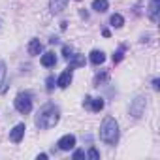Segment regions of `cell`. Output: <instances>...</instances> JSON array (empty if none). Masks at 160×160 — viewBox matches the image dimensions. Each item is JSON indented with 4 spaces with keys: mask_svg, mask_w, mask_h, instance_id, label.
Wrapping results in <instances>:
<instances>
[{
    "mask_svg": "<svg viewBox=\"0 0 160 160\" xmlns=\"http://www.w3.org/2000/svg\"><path fill=\"white\" fill-rule=\"evenodd\" d=\"M58 119H60V109H58L55 104L47 102L45 106L40 108V111H38L34 122H36V126H38L40 130H49V128L57 126Z\"/></svg>",
    "mask_w": 160,
    "mask_h": 160,
    "instance_id": "1",
    "label": "cell"
},
{
    "mask_svg": "<svg viewBox=\"0 0 160 160\" xmlns=\"http://www.w3.org/2000/svg\"><path fill=\"white\" fill-rule=\"evenodd\" d=\"M100 139L108 145H115L119 141V122L111 115L104 117V121L100 124Z\"/></svg>",
    "mask_w": 160,
    "mask_h": 160,
    "instance_id": "2",
    "label": "cell"
},
{
    "mask_svg": "<svg viewBox=\"0 0 160 160\" xmlns=\"http://www.w3.org/2000/svg\"><path fill=\"white\" fill-rule=\"evenodd\" d=\"M13 104H15V109L19 113L28 115L32 111V94L30 92H21V94H17V98L13 100Z\"/></svg>",
    "mask_w": 160,
    "mask_h": 160,
    "instance_id": "3",
    "label": "cell"
},
{
    "mask_svg": "<svg viewBox=\"0 0 160 160\" xmlns=\"http://www.w3.org/2000/svg\"><path fill=\"white\" fill-rule=\"evenodd\" d=\"M145 111V96H136L130 104V115L134 119H139Z\"/></svg>",
    "mask_w": 160,
    "mask_h": 160,
    "instance_id": "4",
    "label": "cell"
},
{
    "mask_svg": "<svg viewBox=\"0 0 160 160\" xmlns=\"http://www.w3.org/2000/svg\"><path fill=\"white\" fill-rule=\"evenodd\" d=\"M25 130H27L25 122L15 124V126L10 130V141H12V143H19V141L23 139V136H25Z\"/></svg>",
    "mask_w": 160,
    "mask_h": 160,
    "instance_id": "5",
    "label": "cell"
},
{
    "mask_svg": "<svg viewBox=\"0 0 160 160\" xmlns=\"http://www.w3.org/2000/svg\"><path fill=\"white\" fill-rule=\"evenodd\" d=\"M57 145H58L60 151H70V149L75 147V136H73V134H66V136H62V138L57 141Z\"/></svg>",
    "mask_w": 160,
    "mask_h": 160,
    "instance_id": "6",
    "label": "cell"
},
{
    "mask_svg": "<svg viewBox=\"0 0 160 160\" xmlns=\"http://www.w3.org/2000/svg\"><path fill=\"white\" fill-rule=\"evenodd\" d=\"M68 2H70V0H49V10H51V13L57 15V13L64 12L66 6H68Z\"/></svg>",
    "mask_w": 160,
    "mask_h": 160,
    "instance_id": "7",
    "label": "cell"
},
{
    "mask_svg": "<svg viewBox=\"0 0 160 160\" xmlns=\"http://www.w3.org/2000/svg\"><path fill=\"white\" fill-rule=\"evenodd\" d=\"M70 62H68V70H75V68H81V66H85V57L83 55H79V53H75V55H72L70 58H68Z\"/></svg>",
    "mask_w": 160,
    "mask_h": 160,
    "instance_id": "8",
    "label": "cell"
},
{
    "mask_svg": "<svg viewBox=\"0 0 160 160\" xmlns=\"http://www.w3.org/2000/svg\"><path fill=\"white\" fill-rule=\"evenodd\" d=\"M70 83H72V70H68V68H66V70H64V72L58 75V79H57V85H58L60 89H66Z\"/></svg>",
    "mask_w": 160,
    "mask_h": 160,
    "instance_id": "9",
    "label": "cell"
},
{
    "mask_svg": "<svg viewBox=\"0 0 160 160\" xmlns=\"http://www.w3.org/2000/svg\"><path fill=\"white\" fill-rule=\"evenodd\" d=\"M27 51H28V55L36 57V55H42L43 45H42V42H40V40H30V42H28V45H27Z\"/></svg>",
    "mask_w": 160,
    "mask_h": 160,
    "instance_id": "10",
    "label": "cell"
},
{
    "mask_svg": "<svg viewBox=\"0 0 160 160\" xmlns=\"http://www.w3.org/2000/svg\"><path fill=\"white\" fill-rule=\"evenodd\" d=\"M158 8H160V0H151V2H149L147 13H149V19H151L152 23L158 21Z\"/></svg>",
    "mask_w": 160,
    "mask_h": 160,
    "instance_id": "11",
    "label": "cell"
},
{
    "mask_svg": "<svg viewBox=\"0 0 160 160\" xmlns=\"http://www.w3.org/2000/svg\"><path fill=\"white\" fill-rule=\"evenodd\" d=\"M91 62L94 64V66H100V64H104V60H106V53L104 51H98V49H94V51H91Z\"/></svg>",
    "mask_w": 160,
    "mask_h": 160,
    "instance_id": "12",
    "label": "cell"
},
{
    "mask_svg": "<svg viewBox=\"0 0 160 160\" xmlns=\"http://www.w3.org/2000/svg\"><path fill=\"white\" fill-rule=\"evenodd\" d=\"M55 64H57V57H55V53H53V51H49V53H43V55H42V66L51 68V66H55Z\"/></svg>",
    "mask_w": 160,
    "mask_h": 160,
    "instance_id": "13",
    "label": "cell"
},
{
    "mask_svg": "<svg viewBox=\"0 0 160 160\" xmlns=\"http://www.w3.org/2000/svg\"><path fill=\"white\" fill-rule=\"evenodd\" d=\"M108 8H109V2H108V0H92V10H94V12L104 13V12H108Z\"/></svg>",
    "mask_w": 160,
    "mask_h": 160,
    "instance_id": "14",
    "label": "cell"
},
{
    "mask_svg": "<svg viewBox=\"0 0 160 160\" xmlns=\"http://www.w3.org/2000/svg\"><path fill=\"white\" fill-rule=\"evenodd\" d=\"M109 23H111V27H115V28H121V27L124 25V17H122L121 13H113V15L109 17Z\"/></svg>",
    "mask_w": 160,
    "mask_h": 160,
    "instance_id": "15",
    "label": "cell"
},
{
    "mask_svg": "<svg viewBox=\"0 0 160 160\" xmlns=\"http://www.w3.org/2000/svg\"><path fill=\"white\" fill-rule=\"evenodd\" d=\"M104 106H106L104 98H94V100H91V109H92L94 113L102 111V109H104Z\"/></svg>",
    "mask_w": 160,
    "mask_h": 160,
    "instance_id": "16",
    "label": "cell"
},
{
    "mask_svg": "<svg viewBox=\"0 0 160 160\" xmlns=\"http://www.w3.org/2000/svg\"><path fill=\"white\" fill-rule=\"evenodd\" d=\"M108 79V72H100L94 75V87H100V83H104Z\"/></svg>",
    "mask_w": 160,
    "mask_h": 160,
    "instance_id": "17",
    "label": "cell"
},
{
    "mask_svg": "<svg viewBox=\"0 0 160 160\" xmlns=\"http://www.w3.org/2000/svg\"><path fill=\"white\" fill-rule=\"evenodd\" d=\"M122 58H124V45H121V49L115 51V55H113V64H119Z\"/></svg>",
    "mask_w": 160,
    "mask_h": 160,
    "instance_id": "18",
    "label": "cell"
},
{
    "mask_svg": "<svg viewBox=\"0 0 160 160\" xmlns=\"http://www.w3.org/2000/svg\"><path fill=\"white\" fill-rule=\"evenodd\" d=\"M4 79H6V62L0 60V85H4Z\"/></svg>",
    "mask_w": 160,
    "mask_h": 160,
    "instance_id": "19",
    "label": "cell"
},
{
    "mask_svg": "<svg viewBox=\"0 0 160 160\" xmlns=\"http://www.w3.org/2000/svg\"><path fill=\"white\" fill-rule=\"evenodd\" d=\"M87 156H89L91 160H98V158H100V152L96 151V147H91L89 152H87Z\"/></svg>",
    "mask_w": 160,
    "mask_h": 160,
    "instance_id": "20",
    "label": "cell"
},
{
    "mask_svg": "<svg viewBox=\"0 0 160 160\" xmlns=\"http://www.w3.org/2000/svg\"><path fill=\"white\" fill-rule=\"evenodd\" d=\"M72 53H73V49H72L70 45H64V47H62V55H64V58H70Z\"/></svg>",
    "mask_w": 160,
    "mask_h": 160,
    "instance_id": "21",
    "label": "cell"
},
{
    "mask_svg": "<svg viewBox=\"0 0 160 160\" xmlns=\"http://www.w3.org/2000/svg\"><path fill=\"white\" fill-rule=\"evenodd\" d=\"M45 83H47V91H53V87H55V85H53V83H55V77H53V75H49Z\"/></svg>",
    "mask_w": 160,
    "mask_h": 160,
    "instance_id": "22",
    "label": "cell"
},
{
    "mask_svg": "<svg viewBox=\"0 0 160 160\" xmlns=\"http://www.w3.org/2000/svg\"><path fill=\"white\" fill-rule=\"evenodd\" d=\"M83 156H85V151H81V149L73 152V158H75V160H77V158H83Z\"/></svg>",
    "mask_w": 160,
    "mask_h": 160,
    "instance_id": "23",
    "label": "cell"
},
{
    "mask_svg": "<svg viewBox=\"0 0 160 160\" xmlns=\"http://www.w3.org/2000/svg\"><path fill=\"white\" fill-rule=\"evenodd\" d=\"M152 89H154V91H158V89H160V79H158V77H156V79H152Z\"/></svg>",
    "mask_w": 160,
    "mask_h": 160,
    "instance_id": "24",
    "label": "cell"
},
{
    "mask_svg": "<svg viewBox=\"0 0 160 160\" xmlns=\"http://www.w3.org/2000/svg\"><path fill=\"white\" fill-rule=\"evenodd\" d=\"M102 36H104V38H109V36H111V30H109V28H104V30H102Z\"/></svg>",
    "mask_w": 160,
    "mask_h": 160,
    "instance_id": "25",
    "label": "cell"
},
{
    "mask_svg": "<svg viewBox=\"0 0 160 160\" xmlns=\"http://www.w3.org/2000/svg\"><path fill=\"white\" fill-rule=\"evenodd\" d=\"M91 100H92L91 96H85V102H83V106H91Z\"/></svg>",
    "mask_w": 160,
    "mask_h": 160,
    "instance_id": "26",
    "label": "cell"
}]
</instances>
